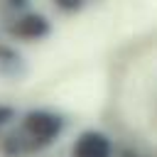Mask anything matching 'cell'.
<instances>
[{
  "label": "cell",
  "instance_id": "cell-2",
  "mask_svg": "<svg viewBox=\"0 0 157 157\" xmlns=\"http://www.w3.org/2000/svg\"><path fill=\"white\" fill-rule=\"evenodd\" d=\"M69 157H115V145L101 130H83L74 140Z\"/></svg>",
  "mask_w": 157,
  "mask_h": 157
},
{
  "label": "cell",
  "instance_id": "cell-1",
  "mask_svg": "<svg viewBox=\"0 0 157 157\" xmlns=\"http://www.w3.org/2000/svg\"><path fill=\"white\" fill-rule=\"evenodd\" d=\"M5 32L12 39H22V42H37L44 39L47 34H52V20L42 12H34L29 7L20 10L17 15H12L5 25Z\"/></svg>",
  "mask_w": 157,
  "mask_h": 157
},
{
  "label": "cell",
  "instance_id": "cell-3",
  "mask_svg": "<svg viewBox=\"0 0 157 157\" xmlns=\"http://www.w3.org/2000/svg\"><path fill=\"white\" fill-rule=\"evenodd\" d=\"M15 118H17V110L12 105H7V103H0V130H5Z\"/></svg>",
  "mask_w": 157,
  "mask_h": 157
},
{
  "label": "cell",
  "instance_id": "cell-4",
  "mask_svg": "<svg viewBox=\"0 0 157 157\" xmlns=\"http://www.w3.org/2000/svg\"><path fill=\"white\" fill-rule=\"evenodd\" d=\"M120 157H142V155L135 150H120Z\"/></svg>",
  "mask_w": 157,
  "mask_h": 157
}]
</instances>
